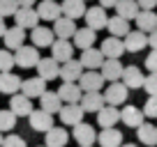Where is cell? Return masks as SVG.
Masks as SVG:
<instances>
[{"mask_svg":"<svg viewBox=\"0 0 157 147\" xmlns=\"http://www.w3.org/2000/svg\"><path fill=\"white\" fill-rule=\"evenodd\" d=\"M10 110L16 115V117H28L30 113H33L35 108H33V99H28V97H23V94H12V99H10Z\"/></svg>","mask_w":157,"mask_h":147,"instance_id":"obj_17","label":"cell"},{"mask_svg":"<svg viewBox=\"0 0 157 147\" xmlns=\"http://www.w3.org/2000/svg\"><path fill=\"white\" fill-rule=\"evenodd\" d=\"M2 39H5L7 51H16V48H21V46L25 44V30L19 28V25H12V28L5 30Z\"/></svg>","mask_w":157,"mask_h":147,"instance_id":"obj_22","label":"cell"},{"mask_svg":"<svg viewBox=\"0 0 157 147\" xmlns=\"http://www.w3.org/2000/svg\"><path fill=\"white\" fill-rule=\"evenodd\" d=\"M136 14H139L136 0H118L116 2V16H120L125 21H134Z\"/></svg>","mask_w":157,"mask_h":147,"instance_id":"obj_35","label":"cell"},{"mask_svg":"<svg viewBox=\"0 0 157 147\" xmlns=\"http://www.w3.org/2000/svg\"><path fill=\"white\" fill-rule=\"evenodd\" d=\"M28 122H30V129L37 133H46L51 127H53V115L44 113L42 108H37V110H33V113L28 115Z\"/></svg>","mask_w":157,"mask_h":147,"instance_id":"obj_8","label":"cell"},{"mask_svg":"<svg viewBox=\"0 0 157 147\" xmlns=\"http://www.w3.org/2000/svg\"><path fill=\"white\" fill-rule=\"evenodd\" d=\"M120 122V110L116 106H102L97 110V124L102 129H111Z\"/></svg>","mask_w":157,"mask_h":147,"instance_id":"obj_23","label":"cell"},{"mask_svg":"<svg viewBox=\"0 0 157 147\" xmlns=\"http://www.w3.org/2000/svg\"><path fill=\"white\" fill-rule=\"evenodd\" d=\"M69 142V131L65 127H51L44 133V147H65Z\"/></svg>","mask_w":157,"mask_h":147,"instance_id":"obj_16","label":"cell"},{"mask_svg":"<svg viewBox=\"0 0 157 147\" xmlns=\"http://www.w3.org/2000/svg\"><path fill=\"white\" fill-rule=\"evenodd\" d=\"M134 21H136L139 32H143V34L157 30V14H155V12H150V9H139V14L134 16Z\"/></svg>","mask_w":157,"mask_h":147,"instance_id":"obj_25","label":"cell"},{"mask_svg":"<svg viewBox=\"0 0 157 147\" xmlns=\"http://www.w3.org/2000/svg\"><path fill=\"white\" fill-rule=\"evenodd\" d=\"M74 140L78 142V147H88V145H95L97 140V133H95V127L93 124H86V122H78L72 131Z\"/></svg>","mask_w":157,"mask_h":147,"instance_id":"obj_10","label":"cell"},{"mask_svg":"<svg viewBox=\"0 0 157 147\" xmlns=\"http://www.w3.org/2000/svg\"><path fill=\"white\" fill-rule=\"evenodd\" d=\"M118 0H99V7H104V9H109V7H116Z\"/></svg>","mask_w":157,"mask_h":147,"instance_id":"obj_46","label":"cell"},{"mask_svg":"<svg viewBox=\"0 0 157 147\" xmlns=\"http://www.w3.org/2000/svg\"><path fill=\"white\" fill-rule=\"evenodd\" d=\"M39 108L44 110V113H49V115H53V113H58L60 108H63V101H60V97L56 92H51V90H46L42 97H39Z\"/></svg>","mask_w":157,"mask_h":147,"instance_id":"obj_33","label":"cell"},{"mask_svg":"<svg viewBox=\"0 0 157 147\" xmlns=\"http://www.w3.org/2000/svg\"><path fill=\"white\" fill-rule=\"evenodd\" d=\"M95 39H97V32L90 28H76V32L72 34V46L86 51L90 46H95Z\"/></svg>","mask_w":157,"mask_h":147,"instance_id":"obj_21","label":"cell"},{"mask_svg":"<svg viewBox=\"0 0 157 147\" xmlns=\"http://www.w3.org/2000/svg\"><path fill=\"white\" fill-rule=\"evenodd\" d=\"M5 30H7V23H5V19H2V16H0V37H2V34H5Z\"/></svg>","mask_w":157,"mask_h":147,"instance_id":"obj_48","label":"cell"},{"mask_svg":"<svg viewBox=\"0 0 157 147\" xmlns=\"http://www.w3.org/2000/svg\"><path fill=\"white\" fill-rule=\"evenodd\" d=\"M88 147H95V145H88Z\"/></svg>","mask_w":157,"mask_h":147,"instance_id":"obj_51","label":"cell"},{"mask_svg":"<svg viewBox=\"0 0 157 147\" xmlns=\"http://www.w3.org/2000/svg\"><path fill=\"white\" fill-rule=\"evenodd\" d=\"M155 127H157V124H155Z\"/></svg>","mask_w":157,"mask_h":147,"instance_id":"obj_53","label":"cell"},{"mask_svg":"<svg viewBox=\"0 0 157 147\" xmlns=\"http://www.w3.org/2000/svg\"><path fill=\"white\" fill-rule=\"evenodd\" d=\"M123 46L125 51H129V53H139V51H143L148 46V37L143 32H139V30H129L127 34H125V39H123Z\"/></svg>","mask_w":157,"mask_h":147,"instance_id":"obj_26","label":"cell"},{"mask_svg":"<svg viewBox=\"0 0 157 147\" xmlns=\"http://www.w3.org/2000/svg\"><path fill=\"white\" fill-rule=\"evenodd\" d=\"M14 127H16V115L12 113L10 108H7V110H0V133L12 131Z\"/></svg>","mask_w":157,"mask_h":147,"instance_id":"obj_37","label":"cell"},{"mask_svg":"<svg viewBox=\"0 0 157 147\" xmlns=\"http://www.w3.org/2000/svg\"><path fill=\"white\" fill-rule=\"evenodd\" d=\"M60 14L69 21H76V19H83L86 14V2L83 0H63L60 2Z\"/></svg>","mask_w":157,"mask_h":147,"instance_id":"obj_18","label":"cell"},{"mask_svg":"<svg viewBox=\"0 0 157 147\" xmlns=\"http://www.w3.org/2000/svg\"><path fill=\"white\" fill-rule=\"evenodd\" d=\"M83 19H86V28H90V30H102V28H106V9L104 7H86V14H83Z\"/></svg>","mask_w":157,"mask_h":147,"instance_id":"obj_5","label":"cell"},{"mask_svg":"<svg viewBox=\"0 0 157 147\" xmlns=\"http://www.w3.org/2000/svg\"><path fill=\"white\" fill-rule=\"evenodd\" d=\"M120 83L127 90H139L143 85V71L136 67V64H129V67H123V74H120Z\"/></svg>","mask_w":157,"mask_h":147,"instance_id":"obj_11","label":"cell"},{"mask_svg":"<svg viewBox=\"0 0 157 147\" xmlns=\"http://www.w3.org/2000/svg\"><path fill=\"white\" fill-rule=\"evenodd\" d=\"M16 2H19V7H33L37 0H16Z\"/></svg>","mask_w":157,"mask_h":147,"instance_id":"obj_47","label":"cell"},{"mask_svg":"<svg viewBox=\"0 0 157 147\" xmlns=\"http://www.w3.org/2000/svg\"><path fill=\"white\" fill-rule=\"evenodd\" d=\"M83 2H86V0H83Z\"/></svg>","mask_w":157,"mask_h":147,"instance_id":"obj_54","label":"cell"},{"mask_svg":"<svg viewBox=\"0 0 157 147\" xmlns=\"http://www.w3.org/2000/svg\"><path fill=\"white\" fill-rule=\"evenodd\" d=\"M81 74H83V67H81V62L72 58V60H67V62L60 64L58 78H63V83H76V81L81 78Z\"/></svg>","mask_w":157,"mask_h":147,"instance_id":"obj_15","label":"cell"},{"mask_svg":"<svg viewBox=\"0 0 157 147\" xmlns=\"http://www.w3.org/2000/svg\"><path fill=\"white\" fill-rule=\"evenodd\" d=\"M0 145H2V133H0Z\"/></svg>","mask_w":157,"mask_h":147,"instance_id":"obj_50","label":"cell"},{"mask_svg":"<svg viewBox=\"0 0 157 147\" xmlns=\"http://www.w3.org/2000/svg\"><path fill=\"white\" fill-rule=\"evenodd\" d=\"M146 37H148V46H150V51H157V30L148 32Z\"/></svg>","mask_w":157,"mask_h":147,"instance_id":"obj_45","label":"cell"},{"mask_svg":"<svg viewBox=\"0 0 157 147\" xmlns=\"http://www.w3.org/2000/svg\"><path fill=\"white\" fill-rule=\"evenodd\" d=\"M127 92L129 90L125 88L120 81H116V83H109V88L102 92V97H104V103L106 106H120V103H125L127 101Z\"/></svg>","mask_w":157,"mask_h":147,"instance_id":"obj_2","label":"cell"},{"mask_svg":"<svg viewBox=\"0 0 157 147\" xmlns=\"http://www.w3.org/2000/svg\"><path fill=\"white\" fill-rule=\"evenodd\" d=\"M141 113H143V117H157V97H148L146 99V106L141 108Z\"/></svg>","mask_w":157,"mask_h":147,"instance_id":"obj_41","label":"cell"},{"mask_svg":"<svg viewBox=\"0 0 157 147\" xmlns=\"http://www.w3.org/2000/svg\"><path fill=\"white\" fill-rule=\"evenodd\" d=\"M49 48H51V58L58 64L72 60V55H74V46H72L69 39H53V44H51Z\"/></svg>","mask_w":157,"mask_h":147,"instance_id":"obj_9","label":"cell"},{"mask_svg":"<svg viewBox=\"0 0 157 147\" xmlns=\"http://www.w3.org/2000/svg\"><path fill=\"white\" fill-rule=\"evenodd\" d=\"M35 67H37V76L42 81H46V83H49V81H56L58 74H60V64L56 62L53 58H39V62L35 64Z\"/></svg>","mask_w":157,"mask_h":147,"instance_id":"obj_12","label":"cell"},{"mask_svg":"<svg viewBox=\"0 0 157 147\" xmlns=\"http://www.w3.org/2000/svg\"><path fill=\"white\" fill-rule=\"evenodd\" d=\"M120 147H139V145H134V142H127V145H125V142H123Z\"/></svg>","mask_w":157,"mask_h":147,"instance_id":"obj_49","label":"cell"},{"mask_svg":"<svg viewBox=\"0 0 157 147\" xmlns=\"http://www.w3.org/2000/svg\"><path fill=\"white\" fill-rule=\"evenodd\" d=\"M99 51H102V55H104L106 60H118L120 55L125 53L123 39H118V37H106V39H102Z\"/></svg>","mask_w":157,"mask_h":147,"instance_id":"obj_19","label":"cell"},{"mask_svg":"<svg viewBox=\"0 0 157 147\" xmlns=\"http://www.w3.org/2000/svg\"><path fill=\"white\" fill-rule=\"evenodd\" d=\"M16 9H19V2H16V0H0V16H2V19L14 16Z\"/></svg>","mask_w":157,"mask_h":147,"instance_id":"obj_39","label":"cell"},{"mask_svg":"<svg viewBox=\"0 0 157 147\" xmlns=\"http://www.w3.org/2000/svg\"><path fill=\"white\" fill-rule=\"evenodd\" d=\"M37 147H39V145H37ZM42 147H44V145H42Z\"/></svg>","mask_w":157,"mask_h":147,"instance_id":"obj_52","label":"cell"},{"mask_svg":"<svg viewBox=\"0 0 157 147\" xmlns=\"http://www.w3.org/2000/svg\"><path fill=\"white\" fill-rule=\"evenodd\" d=\"M143 113H141V108H136V106H125L123 110H120V122L125 124V127H132V129H136V127H141L143 124Z\"/></svg>","mask_w":157,"mask_h":147,"instance_id":"obj_27","label":"cell"},{"mask_svg":"<svg viewBox=\"0 0 157 147\" xmlns=\"http://www.w3.org/2000/svg\"><path fill=\"white\" fill-rule=\"evenodd\" d=\"M19 92L23 94V97H28V99H39L46 92V81H42L39 76L25 78V81H21V90Z\"/></svg>","mask_w":157,"mask_h":147,"instance_id":"obj_7","label":"cell"},{"mask_svg":"<svg viewBox=\"0 0 157 147\" xmlns=\"http://www.w3.org/2000/svg\"><path fill=\"white\" fill-rule=\"evenodd\" d=\"M60 115V122L65 127H76L78 122H83V108L78 106V103H63V108L58 110Z\"/></svg>","mask_w":157,"mask_h":147,"instance_id":"obj_4","label":"cell"},{"mask_svg":"<svg viewBox=\"0 0 157 147\" xmlns=\"http://www.w3.org/2000/svg\"><path fill=\"white\" fill-rule=\"evenodd\" d=\"M143 64H146V69L150 74H157V51H150L148 53V58L143 60Z\"/></svg>","mask_w":157,"mask_h":147,"instance_id":"obj_43","label":"cell"},{"mask_svg":"<svg viewBox=\"0 0 157 147\" xmlns=\"http://www.w3.org/2000/svg\"><path fill=\"white\" fill-rule=\"evenodd\" d=\"M136 5H139V9H155L157 7V0H136Z\"/></svg>","mask_w":157,"mask_h":147,"instance_id":"obj_44","label":"cell"},{"mask_svg":"<svg viewBox=\"0 0 157 147\" xmlns=\"http://www.w3.org/2000/svg\"><path fill=\"white\" fill-rule=\"evenodd\" d=\"M60 97V101L63 103H78V99H81V88H78L76 83H63L58 88V92H56Z\"/></svg>","mask_w":157,"mask_h":147,"instance_id":"obj_32","label":"cell"},{"mask_svg":"<svg viewBox=\"0 0 157 147\" xmlns=\"http://www.w3.org/2000/svg\"><path fill=\"white\" fill-rule=\"evenodd\" d=\"M97 142H99V147H120L123 145V131H118L116 127L102 129L97 133Z\"/></svg>","mask_w":157,"mask_h":147,"instance_id":"obj_28","label":"cell"},{"mask_svg":"<svg viewBox=\"0 0 157 147\" xmlns=\"http://www.w3.org/2000/svg\"><path fill=\"white\" fill-rule=\"evenodd\" d=\"M37 21H39V16L35 12V7H19L14 12V25H19L23 30H33L37 25Z\"/></svg>","mask_w":157,"mask_h":147,"instance_id":"obj_13","label":"cell"},{"mask_svg":"<svg viewBox=\"0 0 157 147\" xmlns=\"http://www.w3.org/2000/svg\"><path fill=\"white\" fill-rule=\"evenodd\" d=\"M21 90V76H16L14 71L0 74V92L2 94H16Z\"/></svg>","mask_w":157,"mask_h":147,"instance_id":"obj_31","label":"cell"},{"mask_svg":"<svg viewBox=\"0 0 157 147\" xmlns=\"http://www.w3.org/2000/svg\"><path fill=\"white\" fill-rule=\"evenodd\" d=\"M106 30H109V37H125L129 32V21L120 19V16H109L106 19Z\"/></svg>","mask_w":157,"mask_h":147,"instance_id":"obj_34","label":"cell"},{"mask_svg":"<svg viewBox=\"0 0 157 147\" xmlns=\"http://www.w3.org/2000/svg\"><path fill=\"white\" fill-rule=\"evenodd\" d=\"M136 136H139V140H141L143 145H148V147L157 145V127H155V124L143 122L141 127H136Z\"/></svg>","mask_w":157,"mask_h":147,"instance_id":"obj_36","label":"cell"},{"mask_svg":"<svg viewBox=\"0 0 157 147\" xmlns=\"http://www.w3.org/2000/svg\"><path fill=\"white\" fill-rule=\"evenodd\" d=\"M143 90H146L150 97H157V74H148V76H143Z\"/></svg>","mask_w":157,"mask_h":147,"instance_id":"obj_40","label":"cell"},{"mask_svg":"<svg viewBox=\"0 0 157 147\" xmlns=\"http://www.w3.org/2000/svg\"><path fill=\"white\" fill-rule=\"evenodd\" d=\"M53 37H58V39H72V34L76 32V23L69 19H65V16H60V19L53 21Z\"/></svg>","mask_w":157,"mask_h":147,"instance_id":"obj_29","label":"cell"},{"mask_svg":"<svg viewBox=\"0 0 157 147\" xmlns=\"http://www.w3.org/2000/svg\"><path fill=\"white\" fill-rule=\"evenodd\" d=\"M104 55L99 48H95V46H90V48L81 51V58H78V62H81V67H83V71H99V67H102L104 62Z\"/></svg>","mask_w":157,"mask_h":147,"instance_id":"obj_3","label":"cell"},{"mask_svg":"<svg viewBox=\"0 0 157 147\" xmlns=\"http://www.w3.org/2000/svg\"><path fill=\"white\" fill-rule=\"evenodd\" d=\"M14 67H21V69H30V67H35V64L39 62V51L35 48L33 44L30 46H21V48H16L14 53Z\"/></svg>","mask_w":157,"mask_h":147,"instance_id":"obj_1","label":"cell"},{"mask_svg":"<svg viewBox=\"0 0 157 147\" xmlns=\"http://www.w3.org/2000/svg\"><path fill=\"white\" fill-rule=\"evenodd\" d=\"M0 147H28V142H25L21 136H16V133H10V136L2 138V145Z\"/></svg>","mask_w":157,"mask_h":147,"instance_id":"obj_42","label":"cell"},{"mask_svg":"<svg viewBox=\"0 0 157 147\" xmlns=\"http://www.w3.org/2000/svg\"><path fill=\"white\" fill-rule=\"evenodd\" d=\"M53 32H51V28H44V25H35L33 30H30V41H33L35 48H49L51 44H53Z\"/></svg>","mask_w":157,"mask_h":147,"instance_id":"obj_14","label":"cell"},{"mask_svg":"<svg viewBox=\"0 0 157 147\" xmlns=\"http://www.w3.org/2000/svg\"><path fill=\"white\" fill-rule=\"evenodd\" d=\"M106 81L102 78V74L99 71H83L81 74V78L76 81V85L81 88V92H99L104 88Z\"/></svg>","mask_w":157,"mask_h":147,"instance_id":"obj_6","label":"cell"},{"mask_svg":"<svg viewBox=\"0 0 157 147\" xmlns=\"http://www.w3.org/2000/svg\"><path fill=\"white\" fill-rule=\"evenodd\" d=\"M78 106L83 108V113H97L99 108L106 106V103H104L102 92H83L81 99H78Z\"/></svg>","mask_w":157,"mask_h":147,"instance_id":"obj_24","label":"cell"},{"mask_svg":"<svg viewBox=\"0 0 157 147\" xmlns=\"http://www.w3.org/2000/svg\"><path fill=\"white\" fill-rule=\"evenodd\" d=\"M99 74H102V78H104V81H109V83H116V81H120L123 64H120V60H104L102 67H99Z\"/></svg>","mask_w":157,"mask_h":147,"instance_id":"obj_30","label":"cell"},{"mask_svg":"<svg viewBox=\"0 0 157 147\" xmlns=\"http://www.w3.org/2000/svg\"><path fill=\"white\" fill-rule=\"evenodd\" d=\"M12 69H14V55H12V51L0 48V74L12 71Z\"/></svg>","mask_w":157,"mask_h":147,"instance_id":"obj_38","label":"cell"},{"mask_svg":"<svg viewBox=\"0 0 157 147\" xmlns=\"http://www.w3.org/2000/svg\"><path fill=\"white\" fill-rule=\"evenodd\" d=\"M35 12H37L39 21H56L60 19V5H58V0H42L37 7H35Z\"/></svg>","mask_w":157,"mask_h":147,"instance_id":"obj_20","label":"cell"}]
</instances>
